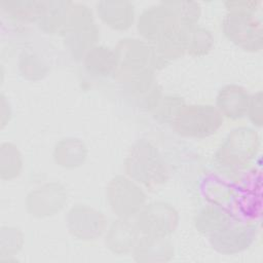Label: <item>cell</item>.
I'll use <instances>...</instances> for the list:
<instances>
[{
    "label": "cell",
    "mask_w": 263,
    "mask_h": 263,
    "mask_svg": "<svg viewBox=\"0 0 263 263\" xmlns=\"http://www.w3.org/2000/svg\"><path fill=\"white\" fill-rule=\"evenodd\" d=\"M126 176L149 190H155L168 179V168L158 149L147 140H139L130 147L124 160Z\"/></svg>",
    "instance_id": "1"
},
{
    "label": "cell",
    "mask_w": 263,
    "mask_h": 263,
    "mask_svg": "<svg viewBox=\"0 0 263 263\" xmlns=\"http://www.w3.org/2000/svg\"><path fill=\"white\" fill-rule=\"evenodd\" d=\"M260 146L257 130L249 126L236 127L220 144L215 153V162L230 173L245 171L257 157Z\"/></svg>",
    "instance_id": "2"
},
{
    "label": "cell",
    "mask_w": 263,
    "mask_h": 263,
    "mask_svg": "<svg viewBox=\"0 0 263 263\" xmlns=\"http://www.w3.org/2000/svg\"><path fill=\"white\" fill-rule=\"evenodd\" d=\"M223 124V116L214 105H184L173 120L172 127L180 136L204 139L216 134Z\"/></svg>",
    "instance_id": "3"
},
{
    "label": "cell",
    "mask_w": 263,
    "mask_h": 263,
    "mask_svg": "<svg viewBox=\"0 0 263 263\" xmlns=\"http://www.w3.org/2000/svg\"><path fill=\"white\" fill-rule=\"evenodd\" d=\"M222 31L230 42L245 51L257 52L263 47L262 21L256 13L226 11Z\"/></svg>",
    "instance_id": "4"
},
{
    "label": "cell",
    "mask_w": 263,
    "mask_h": 263,
    "mask_svg": "<svg viewBox=\"0 0 263 263\" xmlns=\"http://www.w3.org/2000/svg\"><path fill=\"white\" fill-rule=\"evenodd\" d=\"M106 198L112 212L119 218L134 217L146 202V193L128 176L113 177L106 188Z\"/></svg>",
    "instance_id": "5"
},
{
    "label": "cell",
    "mask_w": 263,
    "mask_h": 263,
    "mask_svg": "<svg viewBox=\"0 0 263 263\" xmlns=\"http://www.w3.org/2000/svg\"><path fill=\"white\" fill-rule=\"evenodd\" d=\"M135 222L142 235L168 237L179 224V213L165 201H153L145 204L135 216Z\"/></svg>",
    "instance_id": "6"
},
{
    "label": "cell",
    "mask_w": 263,
    "mask_h": 263,
    "mask_svg": "<svg viewBox=\"0 0 263 263\" xmlns=\"http://www.w3.org/2000/svg\"><path fill=\"white\" fill-rule=\"evenodd\" d=\"M258 226L233 218L228 224L209 235L210 243L217 252L224 255H235L249 249L256 240Z\"/></svg>",
    "instance_id": "7"
},
{
    "label": "cell",
    "mask_w": 263,
    "mask_h": 263,
    "mask_svg": "<svg viewBox=\"0 0 263 263\" xmlns=\"http://www.w3.org/2000/svg\"><path fill=\"white\" fill-rule=\"evenodd\" d=\"M179 29L181 28L174 13L163 1L143 10L137 20L139 34L143 40L151 45L166 38Z\"/></svg>",
    "instance_id": "8"
},
{
    "label": "cell",
    "mask_w": 263,
    "mask_h": 263,
    "mask_svg": "<svg viewBox=\"0 0 263 263\" xmlns=\"http://www.w3.org/2000/svg\"><path fill=\"white\" fill-rule=\"evenodd\" d=\"M65 220L70 234L80 240H95L106 231L107 227L105 215L86 204L72 206L68 211Z\"/></svg>",
    "instance_id": "9"
},
{
    "label": "cell",
    "mask_w": 263,
    "mask_h": 263,
    "mask_svg": "<svg viewBox=\"0 0 263 263\" xmlns=\"http://www.w3.org/2000/svg\"><path fill=\"white\" fill-rule=\"evenodd\" d=\"M68 201L66 187L60 182H48L33 190L26 197L28 213L36 218H47L61 212Z\"/></svg>",
    "instance_id": "10"
},
{
    "label": "cell",
    "mask_w": 263,
    "mask_h": 263,
    "mask_svg": "<svg viewBox=\"0 0 263 263\" xmlns=\"http://www.w3.org/2000/svg\"><path fill=\"white\" fill-rule=\"evenodd\" d=\"M141 235L134 217H118L106 231L105 245L114 254H128L133 252Z\"/></svg>",
    "instance_id": "11"
},
{
    "label": "cell",
    "mask_w": 263,
    "mask_h": 263,
    "mask_svg": "<svg viewBox=\"0 0 263 263\" xmlns=\"http://www.w3.org/2000/svg\"><path fill=\"white\" fill-rule=\"evenodd\" d=\"M117 69H140L150 67L151 45L139 38H122L113 48Z\"/></svg>",
    "instance_id": "12"
},
{
    "label": "cell",
    "mask_w": 263,
    "mask_h": 263,
    "mask_svg": "<svg viewBox=\"0 0 263 263\" xmlns=\"http://www.w3.org/2000/svg\"><path fill=\"white\" fill-rule=\"evenodd\" d=\"M96 10L101 21L116 31H125L135 22V6L129 1L102 0L97 2Z\"/></svg>",
    "instance_id": "13"
},
{
    "label": "cell",
    "mask_w": 263,
    "mask_h": 263,
    "mask_svg": "<svg viewBox=\"0 0 263 263\" xmlns=\"http://www.w3.org/2000/svg\"><path fill=\"white\" fill-rule=\"evenodd\" d=\"M250 93L238 84L231 83L224 85L216 98V108L222 114L231 120H239L247 115Z\"/></svg>",
    "instance_id": "14"
},
{
    "label": "cell",
    "mask_w": 263,
    "mask_h": 263,
    "mask_svg": "<svg viewBox=\"0 0 263 263\" xmlns=\"http://www.w3.org/2000/svg\"><path fill=\"white\" fill-rule=\"evenodd\" d=\"M124 92L138 98L150 90L157 82L155 71L150 67L140 69H117L113 75Z\"/></svg>",
    "instance_id": "15"
},
{
    "label": "cell",
    "mask_w": 263,
    "mask_h": 263,
    "mask_svg": "<svg viewBox=\"0 0 263 263\" xmlns=\"http://www.w3.org/2000/svg\"><path fill=\"white\" fill-rule=\"evenodd\" d=\"M185 53L183 30L179 29L166 38L151 45L150 68L154 71L161 70Z\"/></svg>",
    "instance_id": "16"
},
{
    "label": "cell",
    "mask_w": 263,
    "mask_h": 263,
    "mask_svg": "<svg viewBox=\"0 0 263 263\" xmlns=\"http://www.w3.org/2000/svg\"><path fill=\"white\" fill-rule=\"evenodd\" d=\"M132 254L137 262H166L174 257V248L167 237L141 235Z\"/></svg>",
    "instance_id": "17"
},
{
    "label": "cell",
    "mask_w": 263,
    "mask_h": 263,
    "mask_svg": "<svg viewBox=\"0 0 263 263\" xmlns=\"http://www.w3.org/2000/svg\"><path fill=\"white\" fill-rule=\"evenodd\" d=\"M87 153V148L83 141L78 138L68 137L57 142L52 155L58 165L72 170L84 163Z\"/></svg>",
    "instance_id": "18"
},
{
    "label": "cell",
    "mask_w": 263,
    "mask_h": 263,
    "mask_svg": "<svg viewBox=\"0 0 263 263\" xmlns=\"http://www.w3.org/2000/svg\"><path fill=\"white\" fill-rule=\"evenodd\" d=\"M71 1H40V13L37 20L39 28L47 34H61Z\"/></svg>",
    "instance_id": "19"
},
{
    "label": "cell",
    "mask_w": 263,
    "mask_h": 263,
    "mask_svg": "<svg viewBox=\"0 0 263 263\" xmlns=\"http://www.w3.org/2000/svg\"><path fill=\"white\" fill-rule=\"evenodd\" d=\"M82 60L85 70L93 76L108 77L114 75L117 70L114 49L109 46L95 45Z\"/></svg>",
    "instance_id": "20"
},
{
    "label": "cell",
    "mask_w": 263,
    "mask_h": 263,
    "mask_svg": "<svg viewBox=\"0 0 263 263\" xmlns=\"http://www.w3.org/2000/svg\"><path fill=\"white\" fill-rule=\"evenodd\" d=\"M100 31L96 24L79 29L76 31L68 32L63 37V42L67 50L75 60H82L84 55L90 50L100 38Z\"/></svg>",
    "instance_id": "21"
},
{
    "label": "cell",
    "mask_w": 263,
    "mask_h": 263,
    "mask_svg": "<svg viewBox=\"0 0 263 263\" xmlns=\"http://www.w3.org/2000/svg\"><path fill=\"white\" fill-rule=\"evenodd\" d=\"M234 217L225 208L210 204L196 214L194 224L199 232L210 235L224 227Z\"/></svg>",
    "instance_id": "22"
},
{
    "label": "cell",
    "mask_w": 263,
    "mask_h": 263,
    "mask_svg": "<svg viewBox=\"0 0 263 263\" xmlns=\"http://www.w3.org/2000/svg\"><path fill=\"white\" fill-rule=\"evenodd\" d=\"M184 37L185 52L192 57H203L208 54L214 46V36L212 32L199 25L182 29Z\"/></svg>",
    "instance_id": "23"
},
{
    "label": "cell",
    "mask_w": 263,
    "mask_h": 263,
    "mask_svg": "<svg viewBox=\"0 0 263 263\" xmlns=\"http://www.w3.org/2000/svg\"><path fill=\"white\" fill-rule=\"evenodd\" d=\"M163 2L174 13L181 29H186L197 25L201 15V7L199 3L195 1L182 0H170Z\"/></svg>",
    "instance_id": "24"
},
{
    "label": "cell",
    "mask_w": 263,
    "mask_h": 263,
    "mask_svg": "<svg viewBox=\"0 0 263 263\" xmlns=\"http://www.w3.org/2000/svg\"><path fill=\"white\" fill-rule=\"evenodd\" d=\"M0 174L3 180L16 178L23 167L22 154L12 143H3L0 149Z\"/></svg>",
    "instance_id": "25"
},
{
    "label": "cell",
    "mask_w": 263,
    "mask_h": 263,
    "mask_svg": "<svg viewBox=\"0 0 263 263\" xmlns=\"http://www.w3.org/2000/svg\"><path fill=\"white\" fill-rule=\"evenodd\" d=\"M3 10L17 21L37 22L40 13V1L30 0H2Z\"/></svg>",
    "instance_id": "26"
},
{
    "label": "cell",
    "mask_w": 263,
    "mask_h": 263,
    "mask_svg": "<svg viewBox=\"0 0 263 263\" xmlns=\"http://www.w3.org/2000/svg\"><path fill=\"white\" fill-rule=\"evenodd\" d=\"M95 24L92 10L83 3L72 2L66 17L64 28L61 32V36L72 31L83 29Z\"/></svg>",
    "instance_id": "27"
},
{
    "label": "cell",
    "mask_w": 263,
    "mask_h": 263,
    "mask_svg": "<svg viewBox=\"0 0 263 263\" xmlns=\"http://www.w3.org/2000/svg\"><path fill=\"white\" fill-rule=\"evenodd\" d=\"M18 69L24 78L32 81L40 80L48 73L47 65L38 55L30 52L21 54Z\"/></svg>",
    "instance_id": "28"
},
{
    "label": "cell",
    "mask_w": 263,
    "mask_h": 263,
    "mask_svg": "<svg viewBox=\"0 0 263 263\" xmlns=\"http://www.w3.org/2000/svg\"><path fill=\"white\" fill-rule=\"evenodd\" d=\"M184 105L185 101L182 97L176 95H166L161 98L159 104L152 111V113L158 122L172 125L177 113Z\"/></svg>",
    "instance_id": "29"
},
{
    "label": "cell",
    "mask_w": 263,
    "mask_h": 263,
    "mask_svg": "<svg viewBox=\"0 0 263 263\" xmlns=\"http://www.w3.org/2000/svg\"><path fill=\"white\" fill-rule=\"evenodd\" d=\"M263 93L261 90L256 91L255 93L250 95L247 115L252 124L256 127H261L263 124Z\"/></svg>",
    "instance_id": "30"
},
{
    "label": "cell",
    "mask_w": 263,
    "mask_h": 263,
    "mask_svg": "<svg viewBox=\"0 0 263 263\" xmlns=\"http://www.w3.org/2000/svg\"><path fill=\"white\" fill-rule=\"evenodd\" d=\"M226 11L234 12H248V13H257L261 1H248V0H235V1H226L224 2Z\"/></svg>",
    "instance_id": "31"
}]
</instances>
